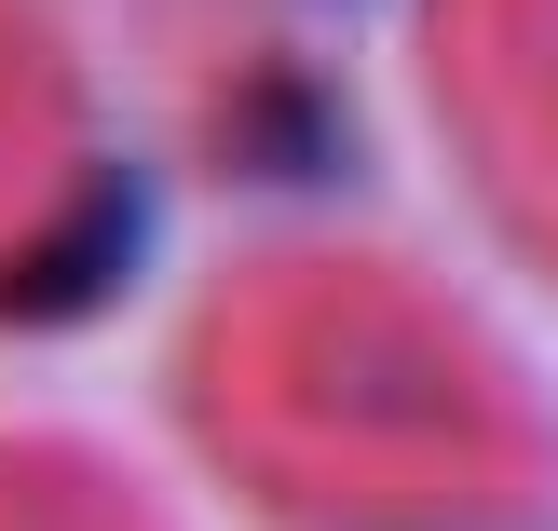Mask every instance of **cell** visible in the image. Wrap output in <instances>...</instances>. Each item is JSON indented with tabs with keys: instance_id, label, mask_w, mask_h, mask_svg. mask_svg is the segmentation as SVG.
Returning a JSON list of instances; mask_svg holds the SVG:
<instances>
[{
	"instance_id": "obj_1",
	"label": "cell",
	"mask_w": 558,
	"mask_h": 531,
	"mask_svg": "<svg viewBox=\"0 0 558 531\" xmlns=\"http://www.w3.org/2000/svg\"><path fill=\"white\" fill-rule=\"evenodd\" d=\"M477 82H490V136L518 150V178L558 205V0H477Z\"/></svg>"
}]
</instances>
